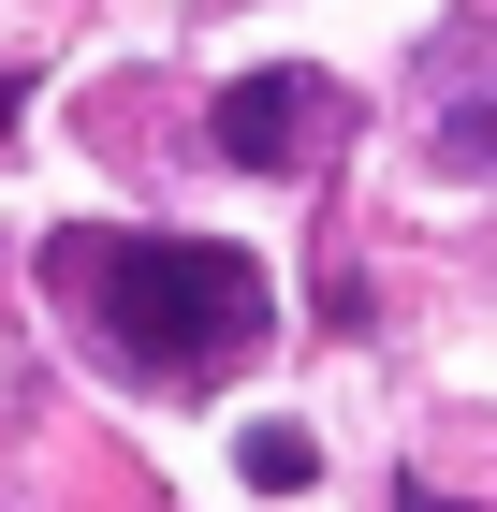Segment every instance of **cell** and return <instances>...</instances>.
Instances as JSON below:
<instances>
[{"mask_svg": "<svg viewBox=\"0 0 497 512\" xmlns=\"http://www.w3.org/2000/svg\"><path fill=\"white\" fill-rule=\"evenodd\" d=\"M44 293L74 308V337H103L132 381H234L264 352V264L220 235H132V220H74L44 235Z\"/></svg>", "mask_w": 497, "mask_h": 512, "instance_id": "obj_1", "label": "cell"}, {"mask_svg": "<svg viewBox=\"0 0 497 512\" xmlns=\"http://www.w3.org/2000/svg\"><path fill=\"white\" fill-rule=\"evenodd\" d=\"M351 132L337 74H307V59H264V74H234L220 103H205V147L234 161V176H293V161H322Z\"/></svg>", "mask_w": 497, "mask_h": 512, "instance_id": "obj_2", "label": "cell"}, {"mask_svg": "<svg viewBox=\"0 0 497 512\" xmlns=\"http://www.w3.org/2000/svg\"><path fill=\"white\" fill-rule=\"evenodd\" d=\"M424 147L454 176H497V59H424Z\"/></svg>", "mask_w": 497, "mask_h": 512, "instance_id": "obj_3", "label": "cell"}, {"mask_svg": "<svg viewBox=\"0 0 497 512\" xmlns=\"http://www.w3.org/2000/svg\"><path fill=\"white\" fill-rule=\"evenodd\" d=\"M234 469L264 483V498H293V483L322 469V454H307V425H249V439H234Z\"/></svg>", "mask_w": 497, "mask_h": 512, "instance_id": "obj_4", "label": "cell"}, {"mask_svg": "<svg viewBox=\"0 0 497 512\" xmlns=\"http://www.w3.org/2000/svg\"><path fill=\"white\" fill-rule=\"evenodd\" d=\"M395 512H468V498H439V483H410V498H395Z\"/></svg>", "mask_w": 497, "mask_h": 512, "instance_id": "obj_5", "label": "cell"}, {"mask_svg": "<svg viewBox=\"0 0 497 512\" xmlns=\"http://www.w3.org/2000/svg\"><path fill=\"white\" fill-rule=\"evenodd\" d=\"M0 118H15V74H0Z\"/></svg>", "mask_w": 497, "mask_h": 512, "instance_id": "obj_6", "label": "cell"}]
</instances>
